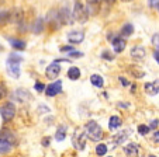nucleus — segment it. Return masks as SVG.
Returning <instances> with one entry per match:
<instances>
[{
    "instance_id": "30",
    "label": "nucleus",
    "mask_w": 159,
    "mask_h": 157,
    "mask_svg": "<svg viewBox=\"0 0 159 157\" xmlns=\"http://www.w3.org/2000/svg\"><path fill=\"white\" fill-rule=\"evenodd\" d=\"M152 44H153V46L159 50V34H155V35L152 37Z\"/></svg>"
},
{
    "instance_id": "33",
    "label": "nucleus",
    "mask_w": 159,
    "mask_h": 157,
    "mask_svg": "<svg viewBox=\"0 0 159 157\" xmlns=\"http://www.w3.org/2000/svg\"><path fill=\"white\" fill-rule=\"evenodd\" d=\"M35 90L41 93V91H44V90H45V86L42 83H35Z\"/></svg>"
},
{
    "instance_id": "24",
    "label": "nucleus",
    "mask_w": 159,
    "mask_h": 157,
    "mask_svg": "<svg viewBox=\"0 0 159 157\" xmlns=\"http://www.w3.org/2000/svg\"><path fill=\"white\" fill-rule=\"evenodd\" d=\"M90 81L96 87H103V84H104V80H103V77L100 74H93V76L90 77Z\"/></svg>"
},
{
    "instance_id": "19",
    "label": "nucleus",
    "mask_w": 159,
    "mask_h": 157,
    "mask_svg": "<svg viewBox=\"0 0 159 157\" xmlns=\"http://www.w3.org/2000/svg\"><path fill=\"white\" fill-rule=\"evenodd\" d=\"M10 21H11V13L7 11V10L0 11V27H4Z\"/></svg>"
},
{
    "instance_id": "35",
    "label": "nucleus",
    "mask_w": 159,
    "mask_h": 157,
    "mask_svg": "<svg viewBox=\"0 0 159 157\" xmlns=\"http://www.w3.org/2000/svg\"><path fill=\"white\" fill-rule=\"evenodd\" d=\"M158 124H159V121H158V119H153V121H151L149 129H151V128H152V129H153V128H156V126H158Z\"/></svg>"
},
{
    "instance_id": "13",
    "label": "nucleus",
    "mask_w": 159,
    "mask_h": 157,
    "mask_svg": "<svg viewBox=\"0 0 159 157\" xmlns=\"http://www.w3.org/2000/svg\"><path fill=\"white\" fill-rule=\"evenodd\" d=\"M84 39V34L82 31H70L68 34V41L72 42V44H80Z\"/></svg>"
},
{
    "instance_id": "31",
    "label": "nucleus",
    "mask_w": 159,
    "mask_h": 157,
    "mask_svg": "<svg viewBox=\"0 0 159 157\" xmlns=\"http://www.w3.org/2000/svg\"><path fill=\"white\" fill-rule=\"evenodd\" d=\"M102 58H104V59H107V60H113V56H111L110 52H107V50H104L102 54Z\"/></svg>"
},
{
    "instance_id": "38",
    "label": "nucleus",
    "mask_w": 159,
    "mask_h": 157,
    "mask_svg": "<svg viewBox=\"0 0 159 157\" xmlns=\"http://www.w3.org/2000/svg\"><path fill=\"white\" fill-rule=\"evenodd\" d=\"M153 58H155V60L159 63V50H156L155 54H153Z\"/></svg>"
},
{
    "instance_id": "42",
    "label": "nucleus",
    "mask_w": 159,
    "mask_h": 157,
    "mask_svg": "<svg viewBox=\"0 0 159 157\" xmlns=\"http://www.w3.org/2000/svg\"><path fill=\"white\" fill-rule=\"evenodd\" d=\"M106 2H107L108 4H113V3H114V2H116V0H106Z\"/></svg>"
},
{
    "instance_id": "1",
    "label": "nucleus",
    "mask_w": 159,
    "mask_h": 157,
    "mask_svg": "<svg viewBox=\"0 0 159 157\" xmlns=\"http://www.w3.org/2000/svg\"><path fill=\"white\" fill-rule=\"evenodd\" d=\"M21 62H23V58L17 54H10L9 59H7V72L14 79L20 77V63Z\"/></svg>"
},
{
    "instance_id": "20",
    "label": "nucleus",
    "mask_w": 159,
    "mask_h": 157,
    "mask_svg": "<svg viewBox=\"0 0 159 157\" xmlns=\"http://www.w3.org/2000/svg\"><path fill=\"white\" fill-rule=\"evenodd\" d=\"M121 124H123V121H121V118L120 116H111L110 118V121H108V128H110L111 130H116V129H118V128L121 126Z\"/></svg>"
},
{
    "instance_id": "21",
    "label": "nucleus",
    "mask_w": 159,
    "mask_h": 157,
    "mask_svg": "<svg viewBox=\"0 0 159 157\" xmlns=\"http://www.w3.org/2000/svg\"><path fill=\"white\" fill-rule=\"evenodd\" d=\"M9 42L14 49H18V50H23L25 49V42L24 41H20V39H14V38H9Z\"/></svg>"
},
{
    "instance_id": "5",
    "label": "nucleus",
    "mask_w": 159,
    "mask_h": 157,
    "mask_svg": "<svg viewBox=\"0 0 159 157\" xmlns=\"http://www.w3.org/2000/svg\"><path fill=\"white\" fill-rule=\"evenodd\" d=\"M0 115H2V118H3L4 122L11 121V119L14 118V115H16L14 104L13 102H6L4 105H2V108H0Z\"/></svg>"
},
{
    "instance_id": "4",
    "label": "nucleus",
    "mask_w": 159,
    "mask_h": 157,
    "mask_svg": "<svg viewBox=\"0 0 159 157\" xmlns=\"http://www.w3.org/2000/svg\"><path fill=\"white\" fill-rule=\"evenodd\" d=\"M72 15H73V20L79 21V23H84L87 20V17H89V14L86 11V7L80 2H76L75 3V9H73Z\"/></svg>"
},
{
    "instance_id": "3",
    "label": "nucleus",
    "mask_w": 159,
    "mask_h": 157,
    "mask_svg": "<svg viewBox=\"0 0 159 157\" xmlns=\"http://www.w3.org/2000/svg\"><path fill=\"white\" fill-rule=\"evenodd\" d=\"M86 137H87L86 132H83V130H80V129H76L72 136L73 147H75L76 150L82 151L84 149V146H86Z\"/></svg>"
},
{
    "instance_id": "14",
    "label": "nucleus",
    "mask_w": 159,
    "mask_h": 157,
    "mask_svg": "<svg viewBox=\"0 0 159 157\" xmlns=\"http://www.w3.org/2000/svg\"><path fill=\"white\" fill-rule=\"evenodd\" d=\"M99 0H87V6H86V11L89 15H96L99 11Z\"/></svg>"
},
{
    "instance_id": "28",
    "label": "nucleus",
    "mask_w": 159,
    "mask_h": 157,
    "mask_svg": "<svg viewBox=\"0 0 159 157\" xmlns=\"http://www.w3.org/2000/svg\"><path fill=\"white\" fill-rule=\"evenodd\" d=\"M96 153L99 154V156H104V154L107 153V146L103 145V143L102 145H97L96 146Z\"/></svg>"
},
{
    "instance_id": "36",
    "label": "nucleus",
    "mask_w": 159,
    "mask_h": 157,
    "mask_svg": "<svg viewBox=\"0 0 159 157\" xmlns=\"http://www.w3.org/2000/svg\"><path fill=\"white\" fill-rule=\"evenodd\" d=\"M61 50H62V52H70V50H73V48L72 46H62Z\"/></svg>"
},
{
    "instance_id": "37",
    "label": "nucleus",
    "mask_w": 159,
    "mask_h": 157,
    "mask_svg": "<svg viewBox=\"0 0 159 157\" xmlns=\"http://www.w3.org/2000/svg\"><path fill=\"white\" fill-rule=\"evenodd\" d=\"M159 3V0H149V6H156V4Z\"/></svg>"
},
{
    "instance_id": "2",
    "label": "nucleus",
    "mask_w": 159,
    "mask_h": 157,
    "mask_svg": "<svg viewBox=\"0 0 159 157\" xmlns=\"http://www.w3.org/2000/svg\"><path fill=\"white\" fill-rule=\"evenodd\" d=\"M84 132H86L87 137L93 142H99L103 137V129L96 121H90L84 126Z\"/></svg>"
},
{
    "instance_id": "34",
    "label": "nucleus",
    "mask_w": 159,
    "mask_h": 157,
    "mask_svg": "<svg viewBox=\"0 0 159 157\" xmlns=\"http://www.w3.org/2000/svg\"><path fill=\"white\" fill-rule=\"evenodd\" d=\"M118 79H120V83L123 84L124 87H125V86H128V84H129V83H128V80H127V79H124L123 76H121V77H118Z\"/></svg>"
},
{
    "instance_id": "10",
    "label": "nucleus",
    "mask_w": 159,
    "mask_h": 157,
    "mask_svg": "<svg viewBox=\"0 0 159 157\" xmlns=\"http://www.w3.org/2000/svg\"><path fill=\"white\" fill-rule=\"evenodd\" d=\"M111 44H113V49H114L116 54H121L125 49V41H124V38L114 35V38L111 39Z\"/></svg>"
},
{
    "instance_id": "43",
    "label": "nucleus",
    "mask_w": 159,
    "mask_h": 157,
    "mask_svg": "<svg viewBox=\"0 0 159 157\" xmlns=\"http://www.w3.org/2000/svg\"><path fill=\"white\" fill-rule=\"evenodd\" d=\"M123 2H131V0H123Z\"/></svg>"
},
{
    "instance_id": "46",
    "label": "nucleus",
    "mask_w": 159,
    "mask_h": 157,
    "mask_svg": "<svg viewBox=\"0 0 159 157\" xmlns=\"http://www.w3.org/2000/svg\"><path fill=\"white\" fill-rule=\"evenodd\" d=\"M99 2H102V0H99Z\"/></svg>"
},
{
    "instance_id": "29",
    "label": "nucleus",
    "mask_w": 159,
    "mask_h": 157,
    "mask_svg": "<svg viewBox=\"0 0 159 157\" xmlns=\"http://www.w3.org/2000/svg\"><path fill=\"white\" fill-rule=\"evenodd\" d=\"M138 132L141 135H147L148 132H149V126H147V125H139V126H138Z\"/></svg>"
},
{
    "instance_id": "39",
    "label": "nucleus",
    "mask_w": 159,
    "mask_h": 157,
    "mask_svg": "<svg viewBox=\"0 0 159 157\" xmlns=\"http://www.w3.org/2000/svg\"><path fill=\"white\" fill-rule=\"evenodd\" d=\"M153 139L158 140V142H159V130H156L155 133H153Z\"/></svg>"
},
{
    "instance_id": "7",
    "label": "nucleus",
    "mask_w": 159,
    "mask_h": 157,
    "mask_svg": "<svg viewBox=\"0 0 159 157\" xmlns=\"http://www.w3.org/2000/svg\"><path fill=\"white\" fill-rule=\"evenodd\" d=\"M45 93H47L48 97H55L57 94L62 93V81L57 80V81H54V83H51L49 86H47L45 87Z\"/></svg>"
},
{
    "instance_id": "26",
    "label": "nucleus",
    "mask_w": 159,
    "mask_h": 157,
    "mask_svg": "<svg viewBox=\"0 0 159 157\" xmlns=\"http://www.w3.org/2000/svg\"><path fill=\"white\" fill-rule=\"evenodd\" d=\"M66 136V128L65 126H59L57 130V133H55V139H57V142H62L63 139H65Z\"/></svg>"
},
{
    "instance_id": "18",
    "label": "nucleus",
    "mask_w": 159,
    "mask_h": 157,
    "mask_svg": "<svg viewBox=\"0 0 159 157\" xmlns=\"http://www.w3.org/2000/svg\"><path fill=\"white\" fill-rule=\"evenodd\" d=\"M14 97L17 98L20 102H24V101H27V100H30V97L31 95L28 94V91L27 90H23V89H18L17 91L14 93Z\"/></svg>"
},
{
    "instance_id": "23",
    "label": "nucleus",
    "mask_w": 159,
    "mask_h": 157,
    "mask_svg": "<svg viewBox=\"0 0 159 157\" xmlns=\"http://www.w3.org/2000/svg\"><path fill=\"white\" fill-rule=\"evenodd\" d=\"M68 77H69L70 80H78L79 77H80V70H79V68L72 66V68L68 70Z\"/></svg>"
},
{
    "instance_id": "6",
    "label": "nucleus",
    "mask_w": 159,
    "mask_h": 157,
    "mask_svg": "<svg viewBox=\"0 0 159 157\" xmlns=\"http://www.w3.org/2000/svg\"><path fill=\"white\" fill-rule=\"evenodd\" d=\"M47 21L49 23V25H52V30H59L61 25H62V21L59 17V11L57 10H51L47 15Z\"/></svg>"
},
{
    "instance_id": "12",
    "label": "nucleus",
    "mask_w": 159,
    "mask_h": 157,
    "mask_svg": "<svg viewBox=\"0 0 159 157\" xmlns=\"http://www.w3.org/2000/svg\"><path fill=\"white\" fill-rule=\"evenodd\" d=\"M59 17H61V21H62V25L63 24H72L73 23V15L70 14L68 7H62V9H61Z\"/></svg>"
},
{
    "instance_id": "11",
    "label": "nucleus",
    "mask_w": 159,
    "mask_h": 157,
    "mask_svg": "<svg viewBox=\"0 0 159 157\" xmlns=\"http://www.w3.org/2000/svg\"><path fill=\"white\" fill-rule=\"evenodd\" d=\"M124 153L127 157H138L139 156V149L137 143H128L124 147Z\"/></svg>"
},
{
    "instance_id": "45",
    "label": "nucleus",
    "mask_w": 159,
    "mask_h": 157,
    "mask_svg": "<svg viewBox=\"0 0 159 157\" xmlns=\"http://www.w3.org/2000/svg\"><path fill=\"white\" fill-rule=\"evenodd\" d=\"M149 157H155V156H149Z\"/></svg>"
},
{
    "instance_id": "22",
    "label": "nucleus",
    "mask_w": 159,
    "mask_h": 157,
    "mask_svg": "<svg viewBox=\"0 0 159 157\" xmlns=\"http://www.w3.org/2000/svg\"><path fill=\"white\" fill-rule=\"evenodd\" d=\"M132 33H134V27H132V24H124L123 28H121V37H131Z\"/></svg>"
},
{
    "instance_id": "41",
    "label": "nucleus",
    "mask_w": 159,
    "mask_h": 157,
    "mask_svg": "<svg viewBox=\"0 0 159 157\" xmlns=\"http://www.w3.org/2000/svg\"><path fill=\"white\" fill-rule=\"evenodd\" d=\"M42 145H44V146H48V145H49V139H48V137L42 140Z\"/></svg>"
},
{
    "instance_id": "17",
    "label": "nucleus",
    "mask_w": 159,
    "mask_h": 157,
    "mask_svg": "<svg viewBox=\"0 0 159 157\" xmlns=\"http://www.w3.org/2000/svg\"><path fill=\"white\" fill-rule=\"evenodd\" d=\"M0 139H2V140H6V142L11 143V145H14V143H16V136H14V133H13L11 130H9V129L0 130Z\"/></svg>"
},
{
    "instance_id": "32",
    "label": "nucleus",
    "mask_w": 159,
    "mask_h": 157,
    "mask_svg": "<svg viewBox=\"0 0 159 157\" xmlns=\"http://www.w3.org/2000/svg\"><path fill=\"white\" fill-rule=\"evenodd\" d=\"M69 56H72V58H80V56H83V54H82V52H75V50H70Z\"/></svg>"
},
{
    "instance_id": "9",
    "label": "nucleus",
    "mask_w": 159,
    "mask_h": 157,
    "mask_svg": "<svg viewBox=\"0 0 159 157\" xmlns=\"http://www.w3.org/2000/svg\"><path fill=\"white\" fill-rule=\"evenodd\" d=\"M129 132H131V129H127V130H124V132H118L117 135H114L113 136V139H111V142H113V147H116V146H118V145H123L124 142L127 140V137L129 136Z\"/></svg>"
},
{
    "instance_id": "15",
    "label": "nucleus",
    "mask_w": 159,
    "mask_h": 157,
    "mask_svg": "<svg viewBox=\"0 0 159 157\" xmlns=\"http://www.w3.org/2000/svg\"><path fill=\"white\" fill-rule=\"evenodd\" d=\"M145 48L144 46H134L131 49V58L135 60H142L145 58Z\"/></svg>"
},
{
    "instance_id": "8",
    "label": "nucleus",
    "mask_w": 159,
    "mask_h": 157,
    "mask_svg": "<svg viewBox=\"0 0 159 157\" xmlns=\"http://www.w3.org/2000/svg\"><path fill=\"white\" fill-rule=\"evenodd\" d=\"M59 73H61V66H59V62H57V60L52 62L48 68L45 69V74H47L48 79H57Z\"/></svg>"
},
{
    "instance_id": "16",
    "label": "nucleus",
    "mask_w": 159,
    "mask_h": 157,
    "mask_svg": "<svg viewBox=\"0 0 159 157\" xmlns=\"http://www.w3.org/2000/svg\"><path fill=\"white\" fill-rule=\"evenodd\" d=\"M145 93L149 95H156L159 93V80L151 81V83L145 84Z\"/></svg>"
},
{
    "instance_id": "25",
    "label": "nucleus",
    "mask_w": 159,
    "mask_h": 157,
    "mask_svg": "<svg viewBox=\"0 0 159 157\" xmlns=\"http://www.w3.org/2000/svg\"><path fill=\"white\" fill-rule=\"evenodd\" d=\"M13 145L9 142H6V140H2L0 139V154H3V153H9L10 150H11Z\"/></svg>"
},
{
    "instance_id": "44",
    "label": "nucleus",
    "mask_w": 159,
    "mask_h": 157,
    "mask_svg": "<svg viewBox=\"0 0 159 157\" xmlns=\"http://www.w3.org/2000/svg\"><path fill=\"white\" fill-rule=\"evenodd\" d=\"M158 10H159V4H158Z\"/></svg>"
},
{
    "instance_id": "27",
    "label": "nucleus",
    "mask_w": 159,
    "mask_h": 157,
    "mask_svg": "<svg viewBox=\"0 0 159 157\" xmlns=\"http://www.w3.org/2000/svg\"><path fill=\"white\" fill-rule=\"evenodd\" d=\"M44 18H38V20L35 21V24H34V33L35 34H41L42 30H44Z\"/></svg>"
},
{
    "instance_id": "40",
    "label": "nucleus",
    "mask_w": 159,
    "mask_h": 157,
    "mask_svg": "<svg viewBox=\"0 0 159 157\" xmlns=\"http://www.w3.org/2000/svg\"><path fill=\"white\" fill-rule=\"evenodd\" d=\"M4 97V90H3V87H0V100Z\"/></svg>"
}]
</instances>
